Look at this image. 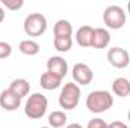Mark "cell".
Here are the masks:
<instances>
[{
	"mask_svg": "<svg viewBox=\"0 0 130 128\" xmlns=\"http://www.w3.org/2000/svg\"><path fill=\"white\" fill-rule=\"evenodd\" d=\"M41 128H50V127H41Z\"/></svg>",
	"mask_w": 130,
	"mask_h": 128,
	"instance_id": "28",
	"label": "cell"
},
{
	"mask_svg": "<svg viewBox=\"0 0 130 128\" xmlns=\"http://www.w3.org/2000/svg\"><path fill=\"white\" fill-rule=\"evenodd\" d=\"M68 118L65 115V112H61V110H56L53 113H50L48 116V125L50 128H62L67 124Z\"/></svg>",
	"mask_w": 130,
	"mask_h": 128,
	"instance_id": "17",
	"label": "cell"
},
{
	"mask_svg": "<svg viewBox=\"0 0 130 128\" xmlns=\"http://www.w3.org/2000/svg\"><path fill=\"white\" fill-rule=\"evenodd\" d=\"M23 29H24V33L27 36H33V38L41 36L47 30V18L39 12L29 14L24 20Z\"/></svg>",
	"mask_w": 130,
	"mask_h": 128,
	"instance_id": "4",
	"label": "cell"
},
{
	"mask_svg": "<svg viewBox=\"0 0 130 128\" xmlns=\"http://www.w3.org/2000/svg\"><path fill=\"white\" fill-rule=\"evenodd\" d=\"M107 128H112V127H110V124H109V125H107Z\"/></svg>",
	"mask_w": 130,
	"mask_h": 128,
	"instance_id": "27",
	"label": "cell"
},
{
	"mask_svg": "<svg viewBox=\"0 0 130 128\" xmlns=\"http://www.w3.org/2000/svg\"><path fill=\"white\" fill-rule=\"evenodd\" d=\"M127 11H129V14H130V2L127 3Z\"/></svg>",
	"mask_w": 130,
	"mask_h": 128,
	"instance_id": "25",
	"label": "cell"
},
{
	"mask_svg": "<svg viewBox=\"0 0 130 128\" xmlns=\"http://www.w3.org/2000/svg\"><path fill=\"white\" fill-rule=\"evenodd\" d=\"M12 54V47L11 44L5 42V41H0V59H6Z\"/></svg>",
	"mask_w": 130,
	"mask_h": 128,
	"instance_id": "20",
	"label": "cell"
},
{
	"mask_svg": "<svg viewBox=\"0 0 130 128\" xmlns=\"http://www.w3.org/2000/svg\"><path fill=\"white\" fill-rule=\"evenodd\" d=\"M92 36H94V27L91 26H82L77 29L76 33V41L80 47L83 48H88V47H92Z\"/></svg>",
	"mask_w": 130,
	"mask_h": 128,
	"instance_id": "10",
	"label": "cell"
},
{
	"mask_svg": "<svg viewBox=\"0 0 130 128\" xmlns=\"http://www.w3.org/2000/svg\"><path fill=\"white\" fill-rule=\"evenodd\" d=\"M21 105V98L17 96L14 92H11L9 89L3 91L0 94V107L8 110V112H14Z\"/></svg>",
	"mask_w": 130,
	"mask_h": 128,
	"instance_id": "9",
	"label": "cell"
},
{
	"mask_svg": "<svg viewBox=\"0 0 130 128\" xmlns=\"http://www.w3.org/2000/svg\"><path fill=\"white\" fill-rule=\"evenodd\" d=\"M47 72H52L53 75L64 78L68 72V63L64 57L61 56H53L47 60Z\"/></svg>",
	"mask_w": 130,
	"mask_h": 128,
	"instance_id": "8",
	"label": "cell"
},
{
	"mask_svg": "<svg viewBox=\"0 0 130 128\" xmlns=\"http://www.w3.org/2000/svg\"><path fill=\"white\" fill-rule=\"evenodd\" d=\"M110 127L112 128H129L124 122H120V121H115V122H112L110 124Z\"/></svg>",
	"mask_w": 130,
	"mask_h": 128,
	"instance_id": "22",
	"label": "cell"
},
{
	"mask_svg": "<svg viewBox=\"0 0 130 128\" xmlns=\"http://www.w3.org/2000/svg\"><path fill=\"white\" fill-rule=\"evenodd\" d=\"M61 83H62V78L53 75L52 72H44V74L41 75V78H39V84H41V88L45 89V91L58 89V88L61 86Z\"/></svg>",
	"mask_w": 130,
	"mask_h": 128,
	"instance_id": "13",
	"label": "cell"
},
{
	"mask_svg": "<svg viewBox=\"0 0 130 128\" xmlns=\"http://www.w3.org/2000/svg\"><path fill=\"white\" fill-rule=\"evenodd\" d=\"M110 42V33L109 30L103 29V27H95L94 29V36H92V47L101 50V48H106Z\"/></svg>",
	"mask_w": 130,
	"mask_h": 128,
	"instance_id": "11",
	"label": "cell"
},
{
	"mask_svg": "<svg viewBox=\"0 0 130 128\" xmlns=\"http://www.w3.org/2000/svg\"><path fill=\"white\" fill-rule=\"evenodd\" d=\"M9 91L14 92L17 96H20V98L23 99L24 96L30 92V83H29L27 80H24V78H15V80L11 83Z\"/></svg>",
	"mask_w": 130,
	"mask_h": 128,
	"instance_id": "12",
	"label": "cell"
},
{
	"mask_svg": "<svg viewBox=\"0 0 130 128\" xmlns=\"http://www.w3.org/2000/svg\"><path fill=\"white\" fill-rule=\"evenodd\" d=\"M107 60L113 68L123 69L130 63V54L121 47H113L107 51Z\"/></svg>",
	"mask_w": 130,
	"mask_h": 128,
	"instance_id": "6",
	"label": "cell"
},
{
	"mask_svg": "<svg viewBox=\"0 0 130 128\" xmlns=\"http://www.w3.org/2000/svg\"><path fill=\"white\" fill-rule=\"evenodd\" d=\"M18 50L26 56H35V54L39 53V44L33 39H24V41L20 42Z\"/></svg>",
	"mask_w": 130,
	"mask_h": 128,
	"instance_id": "16",
	"label": "cell"
},
{
	"mask_svg": "<svg viewBox=\"0 0 130 128\" xmlns=\"http://www.w3.org/2000/svg\"><path fill=\"white\" fill-rule=\"evenodd\" d=\"M53 45L58 51L61 53H67L71 50L73 47V39L71 38H55L53 39Z\"/></svg>",
	"mask_w": 130,
	"mask_h": 128,
	"instance_id": "18",
	"label": "cell"
},
{
	"mask_svg": "<svg viewBox=\"0 0 130 128\" xmlns=\"http://www.w3.org/2000/svg\"><path fill=\"white\" fill-rule=\"evenodd\" d=\"M55 38H71L73 35V26L68 20H58L53 27Z\"/></svg>",
	"mask_w": 130,
	"mask_h": 128,
	"instance_id": "14",
	"label": "cell"
},
{
	"mask_svg": "<svg viewBox=\"0 0 130 128\" xmlns=\"http://www.w3.org/2000/svg\"><path fill=\"white\" fill-rule=\"evenodd\" d=\"M3 20H5V9L0 6V23H2Z\"/></svg>",
	"mask_w": 130,
	"mask_h": 128,
	"instance_id": "24",
	"label": "cell"
},
{
	"mask_svg": "<svg viewBox=\"0 0 130 128\" xmlns=\"http://www.w3.org/2000/svg\"><path fill=\"white\" fill-rule=\"evenodd\" d=\"M65 128H83L80 124H70V125H67Z\"/></svg>",
	"mask_w": 130,
	"mask_h": 128,
	"instance_id": "23",
	"label": "cell"
},
{
	"mask_svg": "<svg viewBox=\"0 0 130 128\" xmlns=\"http://www.w3.org/2000/svg\"><path fill=\"white\" fill-rule=\"evenodd\" d=\"M103 21L109 29L118 30L126 24V12L118 5H110L103 12Z\"/></svg>",
	"mask_w": 130,
	"mask_h": 128,
	"instance_id": "5",
	"label": "cell"
},
{
	"mask_svg": "<svg viewBox=\"0 0 130 128\" xmlns=\"http://www.w3.org/2000/svg\"><path fill=\"white\" fill-rule=\"evenodd\" d=\"M47 109H48V99H47V96L39 94V92H35L26 101L24 113H26V116L29 119H41L45 115Z\"/></svg>",
	"mask_w": 130,
	"mask_h": 128,
	"instance_id": "2",
	"label": "cell"
},
{
	"mask_svg": "<svg viewBox=\"0 0 130 128\" xmlns=\"http://www.w3.org/2000/svg\"><path fill=\"white\" fill-rule=\"evenodd\" d=\"M112 91L117 96H129L130 95V81L124 77H118L112 83Z\"/></svg>",
	"mask_w": 130,
	"mask_h": 128,
	"instance_id": "15",
	"label": "cell"
},
{
	"mask_svg": "<svg viewBox=\"0 0 130 128\" xmlns=\"http://www.w3.org/2000/svg\"><path fill=\"white\" fill-rule=\"evenodd\" d=\"M80 88L79 84H76L74 81L65 83V86L61 91L59 95V105L65 110H73L77 107L79 101H80Z\"/></svg>",
	"mask_w": 130,
	"mask_h": 128,
	"instance_id": "3",
	"label": "cell"
},
{
	"mask_svg": "<svg viewBox=\"0 0 130 128\" xmlns=\"http://www.w3.org/2000/svg\"><path fill=\"white\" fill-rule=\"evenodd\" d=\"M113 105V96L109 91H94L86 98V107L91 113H103L107 112Z\"/></svg>",
	"mask_w": 130,
	"mask_h": 128,
	"instance_id": "1",
	"label": "cell"
},
{
	"mask_svg": "<svg viewBox=\"0 0 130 128\" xmlns=\"http://www.w3.org/2000/svg\"><path fill=\"white\" fill-rule=\"evenodd\" d=\"M107 122L104 121V119H101V118H94V119H91L89 122H88V127L86 128H107Z\"/></svg>",
	"mask_w": 130,
	"mask_h": 128,
	"instance_id": "21",
	"label": "cell"
},
{
	"mask_svg": "<svg viewBox=\"0 0 130 128\" xmlns=\"http://www.w3.org/2000/svg\"><path fill=\"white\" fill-rule=\"evenodd\" d=\"M129 121H130V110H129Z\"/></svg>",
	"mask_w": 130,
	"mask_h": 128,
	"instance_id": "26",
	"label": "cell"
},
{
	"mask_svg": "<svg viewBox=\"0 0 130 128\" xmlns=\"http://www.w3.org/2000/svg\"><path fill=\"white\" fill-rule=\"evenodd\" d=\"M2 5L9 11H17V9L23 8L24 2L23 0H2Z\"/></svg>",
	"mask_w": 130,
	"mask_h": 128,
	"instance_id": "19",
	"label": "cell"
},
{
	"mask_svg": "<svg viewBox=\"0 0 130 128\" xmlns=\"http://www.w3.org/2000/svg\"><path fill=\"white\" fill-rule=\"evenodd\" d=\"M73 80H74V83L76 84H82V86H85V84H89L91 81H92V78H94V72H92V69L88 66L86 63H76L73 66Z\"/></svg>",
	"mask_w": 130,
	"mask_h": 128,
	"instance_id": "7",
	"label": "cell"
}]
</instances>
